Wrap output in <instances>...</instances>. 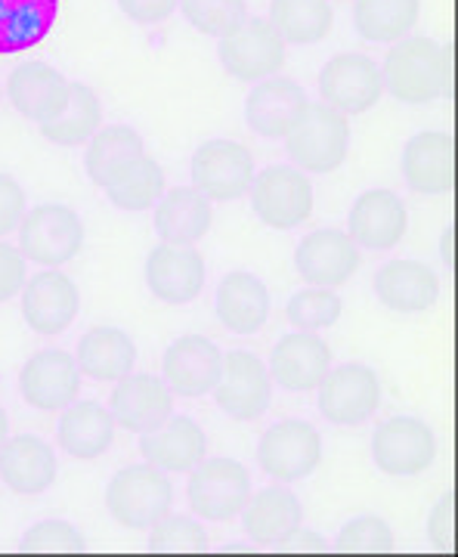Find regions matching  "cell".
<instances>
[{
  "label": "cell",
  "instance_id": "20",
  "mask_svg": "<svg viewBox=\"0 0 458 557\" xmlns=\"http://www.w3.org/2000/svg\"><path fill=\"white\" fill-rule=\"evenodd\" d=\"M406 233H409V208L391 189H369L354 201L347 218V236L359 248L387 251L397 248Z\"/></svg>",
  "mask_w": 458,
  "mask_h": 557
},
{
  "label": "cell",
  "instance_id": "35",
  "mask_svg": "<svg viewBox=\"0 0 458 557\" xmlns=\"http://www.w3.org/2000/svg\"><path fill=\"white\" fill-rule=\"evenodd\" d=\"M270 25L285 44H319L335 28L332 0H270Z\"/></svg>",
  "mask_w": 458,
  "mask_h": 557
},
{
  "label": "cell",
  "instance_id": "24",
  "mask_svg": "<svg viewBox=\"0 0 458 557\" xmlns=\"http://www.w3.org/2000/svg\"><path fill=\"white\" fill-rule=\"evenodd\" d=\"M307 106V94L298 81L270 75L245 100V121L263 139H282L295 124L298 112Z\"/></svg>",
  "mask_w": 458,
  "mask_h": 557
},
{
  "label": "cell",
  "instance_id": "30",
  "mask_svg": "<svg viewBox=\"0 0 458 557\" xmlns=\"http://www.w3.org/2000/svg\"><path fill=\"white\" fill-rule=\"evenodd\" d=\"M115 418L109 412V406L94 403V399H81L65 406V416L57 431V443L62 453L78 461H94L109 453L112 440H115Z\"/></svg>",
  "mask_w": 458,
  "mask_h": 557
},
{
  "label": "cell",
  "instance_id": "31",
  "mask_svg": "<svg viewBox=\"0 0 458 557\" xmlns=\"http://www.w3.org/2000/svg\"><path fill=\"white\" fill-rule=\"evenodd\" d=\"M270 317V292L255 273L236 270L218 285V319L233 335H255Z\"/></svg>",
  "mask_w": 458,
  "mask_h": 557
},
{
  "label": "cell",
  "instance_id": "2",
  "mask_svg": "<svg viewBox=\"0 0 458 557\" xmlns=\"http://www.w3.org/2000/svg\"><path fill=\"white\" fill-rule=\"evenodd\" d=\"M282 139L304 174H332L347 159L350 121L325 102H307Z\"/></svg>",
  "mask_w": 458,
  "mask_h": 557
},
{
  "label": "cell",
  "instance_id": "41",
  "mask_svg": "<svg viewBox=\"0 0 458 557\" xmlns=\"http://www.w3.org/2000/svg\"><path fill=\"white\" fill-rule=\"evenodd\" d=\"M149 545L156 552H201L208 545V533L199 520L189 515H164L149 527Z\"/></svg>",
  "mask_w": 458,
  "mask_h": 557
},
{
  "label": "cell",
  "instance_id": "38",
  "mask_svg": "<svg viewBox=\"0 0 458 557\" xmlns=\"http://www.w3.org/2000/svg\"><path fill=\"white\" fill-rule=\"evenodd\" d=\"M109 201L121 211H146L164 196V168L152 156L143 152L124 171H119L106 186Z\"/></svg>",
  "mask_w": 458,
  "mask_h": 557
},
{
  "label": "cell",
  "instance_id": "42",
  "mask_svg": "<svg viewBox=\"0 0 458 557\" xmlns=\"http://www.w3.org/2000/svg\"><path fill=\"white\" fill-rule=\"evenodd\" d=\"M338 552H357V555H384L394 548V533L381 518H357L350 520L338 533L335 542Z\"/></svg>",
  "mask_w": 458,
  "mask_h": 557
},
{
  "label": "cell",
  "instance_id": "10",
  "mask_svg": "<svg viewBox=\"0 0 458 557\" xmlns=\"http://www.w3.org/2000/svg\"><path fill=\"white\" fill-rule=\"evenodd\" d=\"M322 461V437L313 424L288 418L263 431L258 446V465L263 474L280 483L310 478Z\"/></svg>",
  "mask_w": 458,
  "mask_h": 557
},
{
  "label": "cell",
  "instance_id": "37",
  "mask_svg": "<svg viewBox=\"0 0 458 557\" xmlns=\"http://www.w3.org/2000/svg\"><path fill=\"white\" fill-rule=\"evenodd\" d=\"M102 127V102L87 84L69 87V102L60 115L40 124V134L57 146H84Z\"/></svg>",
  "mask_w": 458,
  "mask_h": 557
},
{
  "label": "cell",
  "instance_id": "22",
  "mask_svg": "<svg viewBox=\"0 0 458 557\" xmlns=\"http://www.w3.org/2000/svg\"><path fill=\"white\" fill-rule=\"evenodd\" d=\"M267 369H270V379L280 381L285 391L310 394L332 369V347L319 338L317 332H295L273 347Z\"/></svg>",
  "mask_w": 458,
  "mask_h": 557
},
{
  "label": "cell",
  "instance_id": "49",
  "mask_svg": "<svg viewBox=\"0 0 458 557\" xmlns=\"http://www.w3.org/2000/svg\"><path fill=\"white\" fill-rule=\"evenodd\" d=\"M7 434H10V418H7V409L0 406V443L7 440Z\"/></svg>",
  "mask_w": 458,
  "mask_h": 557
},
{
  "label": "cell",
  "instance_id": "47",
  "mask_svg": "<svg viewBox=\"0 0 458 557\" xmlns=\"http://www.w3.org/2000/svg\"><path fill=\"white\" fill-rule=\"evenodd\" d=\"M119 7L127 20L140 22V25H156L177 10V0H119Z\"/></svg>",
  "mask_w": 458,
  "mask_h": 557
},
{
  "label": "cell",
  "instance_id": "5",
  "mask_svg": "<svg viewBox=\"0 0 458 557\" xmlns=\"http://www.w3.org/2000/svg\"><path fill=\"white\" fill-rule=\"evenodd\" d=\"M16 230L22 258L38 267H62L78 258L84 248V223L69 205H38L22 214Z\"/></svg>",
  "mask_w": 458,
  "mask_h": 557
},
{
  "label": "cell",
  "instance_id": "4",
  "mask_svg": "<svg viewBox=\"0 0 458 557\" xmlns=\"http://www.w3.org/2000/svg\"><path fill=\"white\" fill-rule=\"evenodd\" d=\"M248 193L260 223L280 233L307 223L317 208V193L310 177L300 168H288V164H270L263 174H255Z\"/></svg>",
  "mask_w": 458,
  "mask_h": 557
},
{
  "label": "cell",
  "instance_id": "15",
  "mask_svg": "<svg viewBox=\"0 0 458 557\" xmlns=\"http://www.w3.org/2000/svg\"><path fill=\"white\" fill-rule=\"evenodd\" d=\"M362 251L344 230H313L295 248V270L307 285L341 288L359 273Z\"/></svg>",
  "mask_w": 458,
  "mask_h": 557
},
{
  "label": "cell",
  "instance_id": "9",
  "mask_svg": "<svg viewBox=\"0 0 458 557\" xmlns=\"http://www.w3.org/2000/svg\"><path fill=\"white\" fill-rule=\"evenodd\" d=\"M255 183V156L236 139H205L193 152V186L205 199L236 201Z\"/></svg>",
  "mask_w": 458,
  "mask_h": 557
},
{
  "label": "cell",
  "instance_id": "29",
  "mask_svg": "<svg viewBox=\"0 0 458 557\" xmlns=\"http://www.w3.org/2000/svg\"><path fill=\"white\" fill-rule=\"evenodd\" d=\"M214 223V201L196 186H174L156 201V233L168 245H196Z\"/></svg>",
  "mask_w": 458,
  "mask_h": 557
},
{
  "label": "cell",
  "instance_id": "51",
  "mask_svg": "<svg viewBox=\"0 0 458 557\" xmlns=\"http://www.w3.org/2000/svg\"><path fill=\"white\" fill-rule=\"evenodd\" d=\"M0 94H3V90H0Z\"/></svg>",
  "mask_w": 458,
  "mask_h": 557
},
{
  "label": "cell",
  "instance_id": "43",
  "mask_svg": "<svg viewBox=\"0 0 458 557\" xmlns=\"http://www.w3.org/2000/svg\"><path fill=\"white\" fill-rule=\"evenodd\" d=\"M25 552H81L84 536L69 520H40L22 536Z\"/></svg>",
  "mask_w": 458,
  "mask_h": 557
},
{
  "label": "cell",
  "instance_id": "3",
  "mask_svg": "<svg viewBox=\"0 0 458 557\" xmlns=\"http://www.w3.org/2000/svg\"><path fill=\"white\" fill-rule=\"evenodd\" d=\"M174 505V486L164 478V471L152 465H127L106 486V508L112 520L143 533L156 520H161Z\"/></svg>",
  "mask_w": 458,
  "mask_h": 557
},
{
  "label": "cell",
  "instance_id": "17",
  "mask_svg": "<svg viewBox=\"0 0 458 557\" xmlns=\"http://www.w3.org/2000/svg\"><path fill=\"white\" fill-rule=\"evenodd\" d=\"M69 87L72 81H65L60 69H53L50 62L28 60L7 75V100L22 119L35 121L40 127L65 109Z\"/></svg>",
  "mask_w": 458,
  "mask_h": 557
},
{
  "label": "cell",
  "instance_id": "18",
  "mask_svg": "<svg viewBox=\"0 0 458 557\" xmlns=\"http://www.w3.org/2000/svg\"><path fill=\"white\" fill-rule=\"evenodd\" d=\"M205 258L193 245H168L149 251L146 258V285L149 292L171 307H183L199 298L205 288Z\"/></svg>",
  "mask_w": 458,
  "mask_h": 557
},
{
  "label": "cell",
  "instance_id": "14",
  "mask_svg": "<svg viewBox=\"0 0 458 557\" xmlns=\"http://www.w3.org/2000/svg\"><path fill=\"white\" fill-rule=\"evenodd\" d=\"M317 391L322 418L344 428L362 424L381 406L379 375L362 362H344L338 369H329Z\"/></svg>",
  "mask_w": 458,
  "mask_h": 557
},
{
  "label": "cell",
  "instance_id": "28",
  "mask_svg": "<svg viewBox=\"0 0 458 557\" xmlns=\"http://www.w3.org/2000/svg\"><path fill=\"white\" fill-rule=\"evenodd\" d=\"M300 523H304V508L288 486H263L260 493H251L242 508L245 536L260 548H276V542Z\"/></svg>",
  "mask_w": 458,
  "mask_h": 557
},
{
  "label": "cell",
  "instance_id": "21",
  "mask_svg": "<svg viewBox=\"0 0 458 557\" xmlns=\"http://www.w3.org/2000/svg\"><path fill=\"white\" fill-rule=\"evenodd\" d=\"M60 474V458L47 440L35 434L7 437L0 443V480L16 496H40Z\"/></svg>",
  "mask_w": 458,
  "mask_h": 557
},
{
  "label": "cell",
  "instance_id": "32",
  "mask_svg": "<svg viewBox=\"0 0 458 557\" xmlns=\"http://www.w3.org/2000/svg\"><path fill=\"white\" fill-rule=\"evenodd\" d=\"M81 375L94 381H119L137 366V344L115 325H94L78 341L75 354Z\"/></svg>",
  "mask_w": 458,
  "mask_h": 557
},
{
  "label": "cell",
  "instance_id": "25",
  "mask_svg": "<svg viewBox=\"0 0 458 557\" xmlns=\"http://www.w3.org/2000/svg\"><path fill=\"white\" fill-rule=\"evenodd\" d=\"M140 453L146 465L171 471V474H186L199 465L208 453L205 431L189 416H171L161 428L143 434Z\"/></svg>",
  "mask_w": 458,
  "mask_h": 557
},
{
  "label": "cell",
  "instance_id": "40",
  "mask_svg": "<svg viewBox=\"0 0 458 557\" xmlns=\"http://www.w3.org/2000/svg\"><path fill=\"white\" fill-rule=\"evenodd\" d=\"M186 22L208 38L226 35L245 20V0H177Z\"/></svg>",
  "mask_w": 458,
  "mask_h": 557
},
{
  "label": "cell",
  "instance_id": "6",
  "mask_svg": "<svg viewBox=\"0 0 458 557\" xmlns=\"http://www.w3.org/2000/svg\"><path fill=\"white\" fill-rule=\"evenodd\" d=\"M220 62L236 81H263L280 75L288 60V44L270 20L245 16L226 35H220Z\"/></svg>",
  "mask_w": 458,
  "mask_h": 557
},
{
  "label": "cell",
  "instance_id": "34",
  "mask_svg": "<svg viewBox=\"0 0 458 557\" xmlns=\"http://www.w3.org/2000/svg\"><path fill=\"white\" fill-rule=\"evenodd\" d=\"M143 156V137L131 127V124H109L100 127L94 137L87 139V156H84V168L87 177L94 180L100 189H106L112 177L124 171L134 159Z\"/></svg>",
  "mask_w": 458,
  "mask_h": 557
},
{
  "label": "cell",
  "instance_id": "50",
  "mask_svg": "<svg viewBox=\"0 0 458 557\" xmlns=\"http://www.w3.org/2000/svg\"><path fill=\"white\" fill-rule=\"evenodd\" d=\"M332 3H354V0H332Z\"/></svg>",
  "mask_w": 458,
  "mask_h": 557
},
{
  "label": "cell",
  "instance_id": "23",
  "mask_svg": "<svg viewBox=\"0 0 458 557\" xmlns=\"http://www.w3.org/2000/svg\"><path fill=\"white\" fill-rule=\"evenodd\" d=\"M223 354L205 335H183L164 350V381L180 397H208L220 379Z\"/></svg>",
  "mask_w": 458,
  "mask_h": 557
},
{
  "label": "cell",
  "instance_id": "19",
  "mask_svg": "<svg viewBox=\"0 0 458 557\" xmlns=\"http://www.w3.org/2000/svg\"><path fill=\"white\" fill-rule=\"evenodd\" d=\"M109 412L131 434H149L174 416V397L164 379L156 375H124L109 397Z\"/></svg>",
  "mask_w": 458,
  "mask_h": 557
},
{
  "label": "cell",
  "instance_id": "26",
  "mask_svg": "<svg viewBox=\"0 0 458 557\" xmlns=\"http://www.w3.org/2000/svg\"><path fill=\"white\" fill-rule=\"evenodd\" d=\"M375 295L397 313H421L440 300V276L421 260H391L375 273Z\"/></svg>",
  "mask_w": 458,
  "mask_h": 557
},
{
  "label": "cell",
  "instance_id": "33",
  "mask_svg": "<svg viewBox=\"0 0 458 557\" xmlns=\"http://www.w3.org/2000/svg\"><path fill=\"white\" fill-rule=\"evenodd\" d=\"M60 0H0V53L32 50L50 35Z\"/></svg>",
  "mask_w": 458,
  "mask_h": 557
},
{
  "label": "cell",
  "instance_id": "7",
  "mask_svg": "<svg viewBox=\"0 0 458 557\" xmlns=\"http://www.w3.org/2000/svg\"><path fill=\"white\" fill-rule=\"evenodd\" d=\"M189 508L201 520L226 523L236 520L251 496V478L236 458H211L193 468L189 474Z\"/></svg>",
  "mask_w": 458,
  "mask_h": 557
},
{
  "label": "cell",
  "instance_id": "11",
  "mask_svg": "<svg viewBox=\"0 0 458 557\" xmlns=\"http://www.w3.org/2000/svg\"><path fill=\"white\" fill-rule=\"evenodd\" d=\"M372 456L384 474L416 478L437 461V434L421 418H391L372 437Z\"/></svg>",
  "mask_w": 458,
  "mask_h": 557
},
{
  "label": "cell",
  "instance_id": "39",
  "mask_svg": "<svg viewBox=\"0 0 458 557\" xmlns=\"http://www.w3.org/2000/svg\"><path fill=\"white\" fill-rule=\"evenodd\" d=\"M344 313V304L335 295V288H319V285H307L300 288L295 298L285 307V319L288 325H295L298 332H322L332 329Z\"/></svg>",
  "mask_w": 458,
  "mask_h": 557
},
{
  "label": "cell",
  "instance_id": "16",
  "mask_svg": "<svg viewBox=\"0 0 458 557\" xmlns=\"http://www.w3.org/2000/svg\"><path fill=\"white\" fill-rule=\"evenodd\" d=\"M22 399L40 412H60L72 406L81 394V369L65 350H38L20 369Z\"/></svg>",
  "mask_w": 458,
  "mask_h": 557
},
{
  "label": "cell",
  "instance_id": "46",
  "mask_svg": "<svg viewBox=\"0 0 458 557\" xmlns=\"http://www.w3.org/2000/svg\"><path fill=\"white\" fill-rule=\"evenodd\" d=\"M25 214V189L10 174H0V239L20 226Z\"/></svg>",
  "mask_w": 458,
  "mask_h": 557
},
{
  "label": "cell",
  "instance_id": "45",
  "mask_svg": "<svg viewBox=\"0 0 458 557\" xmlns=\"http://www.w3.org/2000/svg\"><path fill=\"white\" fill-rule=\"evenodd\" d=\"M428 539L431 545L440 552H449L453 542H456V498L443 496L431 508V518H428Z\"/></svg>",
  "mask_w": 458,
  "mask_h": 557
},
{
  "label": "cell",
  "instance_id": "12",
  "mask_svg": "<svg viewBox=\"0 0 458 557\" xmlns=\"http://www.w3.org/2000/svg\"><path fill=\"white\" fill-rule=\"evenodd\" d=\"M214 399L218 406L236 421H255L273 399V379L263 359L251 350H230L220 366V379L214 384Z\"/></svg>",
  "mask_w": 458,
  "mask_h": 557
},
{
  "label": "cell",
  "instance_id": "8",
  "mask_svg": "<svg viewBox=\"0 0 458 557\" xmlns=\"http://www.w3.org/2000/svg\"><path fill=\"white\" fill-rule=\"evenodd\" d=\"M384 97L379 62L362 53H338L319 72V100L341 115H366Z\"/></svg>",
  "mask_w": 458,
  "mask_h": 557
},
{
  "label": "cell",
  "instance_id": "13",
  "mask_svg": "<svg viewBox=\"0 0 458 557\" xmlns=\"http://www.w3.org/2000/svg\"><path fill=\"white\" fill-rule=\"evenodd\" d=\"M81 310V292L75 278L60 267H44V273L25 278L22 285V319L44 338L62 335Z\"/></svg>",
  "mask_w": 458,
  "mask_h": 557
},
{
  "label": "cell",
  "instance_id": "44",
  "mask_svg": "<svg viewBox=\"0 0 458 557\" xmlns=\"http://www.w3.org/2000/svg\"><path fill=\"white\" fill-rule=\"evenodd\" d=\"M28 260L22 258L16 245L0 239V304L13 300L22 292L25 278H28Z\"/></svg>",
  "mask_w": 458,
  "mask_h": 557
},
{
  "label": "cell",
  "instance_id": "36",
  "mask_svg": "<svg viewBox=\"0 0 458 557\" xmlns=\"http://www.w3.org/2000/svg\"><path fill=\"white\" fill-rule=\"evenodd\" d=\"M421 16V0H354L359 38L372 44H397Z\"/></svg>",
  "mask_w": 458,
  "mask_h": 557
},
{
  "label": "cell",
  "instance_id": "48",
  "mask_svg": "<svg viewBox=\"0 0 458 557\" xmlns=\"http://www.w3.org/2000/svg\"><path fill=\"white\" fill-rule=\"evenodd\" d=\"M276 548H282V552H325V539L313 530H304V523H300L288 536L276 542Z\"/></svg>",
  "mask_w": 458,
  "mask_h": 557
},
{
  "label": "cell",
  "instance_id": "27",
  "mask_svg": "<svg viewBox=\"0 0 458 557\" xmlns=\"http://www.w3.org/2000/svg\"><path fill=\"white\" fill-rule=\"evenodd\" d=\"M456 149L453 137L443 131H421L403 149V174L409 189L424 196H440L453 186Z\"/></svg>",
  "mask_w": 458,
  "mask_h": 557
},
{
  "label": "cell",
  "instance_id": "1",
  "mask_svg": "<svg viewBox=\"0 0 458 557\" xmlns=\"http://www.w3.org/2000/svg\"><path fill=\"white\" fill-rule=\"evenodd\" d=\"M449 50L434 38H403L387 50L381 69L384 87L406 106L437 102L449 90Z\"/></svg>",
  "mask_w": 458,
  "mask_h": 557
}]
</instances>
